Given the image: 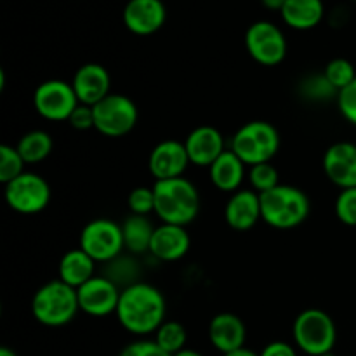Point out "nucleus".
<instances>
[{
    "mask_svg": "<svg viewBox=\"0 0 356 356\" xmlns=\"http://www.w3.org/2000/svg\"><path fill=\"white\" fill-rule=\"evenodd\" d=\"M115 316L122 329L139 339H145L153 336L167 320L165 296L160 289L146 282L129 285L122 289Z\"/></svg>",
    "mask_w": 356,
    "mask_h": 356,
    "instance_id": "f257e3e1",
    "label": "nucleus"
},
{
    "mask_svg": "<svg viewBox=\"0 0 356 356\" xmlns=\"http://www.w3.org/2000/svg\"><path fill=\"white\" fill-rule=\"evenodd\" d=\"M155 212L153 214L165 225L188 226L198 218L200 193L186 177L155 181Z\"/></svg>",
    "mask_w": 356,
    "mask_h": 356,
    "instance_id": "f03ea898",
    "label": "nucleus"
},
{
    "mask_svg": "<svg viewBox=\"0 0 356 356\" xmlns=\"http://www.w3.org/2000/svg\"><path fill=\"white\" fill-rule=\"evenodd\" d=\"M312 204L309 197L298 186L278 184L261 195L263 221L275 229H294L308 219Z\"/></svg>",
    "mask_w": 356,
    "mask_h": 356,
    "instance_id": "7ed1b4c3",
    "label": "nucleus"
},
{
    "mask_svg": "<svg viewBox=\"0 0 356 356\" xmlns=\"http://www.w3.org/2000/svg\"><path fill=\"white\" fill-rule=\"evenodd\" d=\"M80 312L76 289L58 280H51L37 289L31 299V315L40 325L65 327Z\"/></svg>",
    "mask_w": 356,
    "mask_h": 356,
    "instance_id": "20e7f679",
    "label": "nucleus"
},
{
    "mask_svg": "<svg viewBox=\"0 0 356 356\" xmlns=\"http://www.w3.org/2000/svg\"><path fill=\"white\" fill-rule=\"evenodd\" d=\"M229 149L247 167L271 162L280 152V132L266 120H250L233 134Z\"/></svg>",
    "mask_w": 356,
    "mask_h": 356,
    "instance_id": "39448f33",
    "label": "nucleus"
},
{
    "mask_svg": "<svg viewBox=\"0 0 356 356\" xmlns=\"http://www.w3.org/2000/svg\"><path fill=\"white\" fill-rule=\"evenodd\" d=\"M294 346L308 356L330 353L337 343V327L332 316L320 308H308L292 323Z\"/></svg>",
    "mask_w": 356,
    "mask_h": 356,
    "instance_id": "423d86ee",
    "label": "nucleus"
},
{
    "mask_svg": "<svg viewBox=\"0 0 356 356\" xmlns=\"http://www.w3.org/2000/svg\"><path fill=\"white\" fill-rule=\"evenodd\" d=\"M94 108V129L106 138H124L134 131L139 120V110L134 101L125 94L104 97Z\"/></svg>",
    "mask_w": 356,
    "mask_h": 356,
    "instance_id": "0eeeda50",
    "label": "nucleus"
},
{
    "mask_svg": "<svg viewBox=\"0 0 356 356\" xmlns=\"http://www.w3.org/2000/svg\"><path fill=\"white\" fill-rule=\"evenodd\" d=\"M79 247L97 264L111 263L125 250L122 226L106 218L92 219L80 232Z\"/></svg>",
    "mask_w": 356,
    "mask_h": 356,
    "instance_id": "6e6552de",
    "label": "nucleus"
},
{
    "mask_svg": "<svg viewBox=\"0 0 356 356\" xmlns=\"http://www.w3.org/2000/svg\"><path fill=\"white\" fill-rule=\"evenodd\" d=\"M3 198L10 211L35 216L47 209L51 202V186L40 174L24 170L16 179L3 184Z\"/></svg>",
    "mask_w": 356,
    "mask_h": 356,
    "instance_id": "1a4fd4ad",
    "label": "nucleus"
},
{
    "mask_svg": "<svg viewBox=\"0 0 356 356\" xmlns=\"http://www.w3.org/2000/svg\"><path fill=\"white\" fill-rule=\"evenodd\" d=\"M245 49L261 66H278L287 56V38L271 21H256L245 31Z\"/></svg>",
    "mask_w": 356,
    "mask_h": 356,
    "instance_id": "9d476101",
    "label": "nucleus"
},
{
    "mask_svg": "<svg viewBox=\"0 0 356 356\" xmlns=\"http://www.w3.org/2000/svg\"><path fill=\"white\" fill-rule=\"evenodd\" d=\"M79 104L72 82L61 79L45 80L33 92L35 111L49 122H68Z\"/></svg>",
    "mask_w": 356,
    "mask_h": 356,
    "instance_id": "9b49d317",
    "label": "nucleus"
},
{
    "mask_svg": "<svg viewBox=\"0 0 356 356\" xmlns=\"http://www.w3.org/2000/svg\"><path fill=\"white\" fill-rule=\"evenodd\" d=\"M122 289L104 275H96L89 282L76 289L80 312L94 318L115 315Z\"/></svg>",
    "mask_w": 356,
    "mask_h": 356,
    "instance_id": "f8f14e48",
    "label": "nucleus"
},
{
    "mask_svg": "<svg viewBox=\"0 0 356 356\" xmlns=\"http://www.w3.org/2000/svg\"><path fill=\"white\" fill-rule=\"evenodd\" d=\"M190 163L186 146L177 139L160 141L148 156V170L155 181L183 177Z\"/></svg>",
    "mask_w": 356,
    "mask_h": 356,
    "instance_id": "ddd939ff",
    "label": "nucleus"
},
{
    "mask_svg": "<svg viewBox=\"0 0 356 356\" xmlns=\"http://www.w3.org/2000/svg\"><path fill=\"white\" fill-rule=\"evenodd\" d=\"M323 172L327 179L339 190L356 188V145L337 141L323 153Z\"/></svg>",
    "mask_w": 356,
    "mask_h": 356,
    "instance_id": "4468645a",
    "label": "nucleus"
},
{
    "mask_svg": "<svg viewBox=\"0 0 356 356\" xmlns=\"http://www.w3.org/2000/svg\"><path fill=\"white\" fill-rule=\"evenodd\" d=\"M122 17L131 33L148 37L165 24L167 9L162 0H129Z\"/></svg>",
    "mask_w": 356,
    "mask_h": 356,
    "instance_id": "2eb2a0df",
    "label": "nucleus"
},
{
    "mask_svg": "<svg viewBox=\"0 0 356 356\" xmlns=\"http://www.w3.org/2000/svg\"><path fill=\"white\" fill-rule=\"evenodd\" d=\"M72 86L80 104L96 106L111 94L110 72L99 63H86L75 72Z\"/></svg>",
    "mask_w": 356,
    "mask_h": 356,
    "instance_id": "dca6fc26",
    "label": "nucleus"
},
{
    "mask_svg": "<svg viewBox=\"0 0 356 356\" xmlns=\"http://www.w3.org/2000/svg\"><path fill=\"white\" fill-rule=\"evenodd\" d=\"M190 162L197 167H211L222 153L226 152V143L221 131L212 125H198L184 139Z\"/></svg>",
    "mask_w": 356,
    "mask_h": 356,
    "instance_id": "f3484780",
    "label": "nucleus"
},
{
    "mask_svg": "<svg viewBox=\"0 0 356 356\" xmlns=\"http://www.w3.org/2000/svg\"><path fill=\"white\" fill-rule=\"evenodd\" d=\"M209 341L221 355L245 348L247 327L238 315L229 312L218 313L209 322Z\"/></svg>",
    "mask_w": 356,
    "mask_h": 356,
    "instance_id": "a211bd4d",
    "label": "nucleus"
},
{
    "mask_svg": "<svg viewBox=\"0 0 356 356\" xmlns=\"http://www.w3.org/2000/svg\"><path fill=\"white\" fill-rule=\"evenodd\" d=\"M191 238L186 226L159 225L153 233L149 254L162 263H176L190 252Z\"/></svg>",
    "mask_w": 356,
    "mask_h": 356,
    "instance_id": "6ab92c4d",
    "label": "nucleus"
},
{
    "mask_svg": "<svg viewBox=\"0 0 356 356\" xmlns=\"http://www.w3.org/2000/svg\"><path fill=\"white\" fill-rule=\"evenodd\" d=\"M226 225L235 232H249L259 221L261 214V195L254 190H238L232 193L225 207Z\"/></svg>",
    "mask_w": 356,
    "mask_h": 356,
    "instance_id": "aec40b11",
    "label": "nucleus"
},
{
    "mask_svg": "<svg viewBox=\"0 0 356 356\" xmlns=\"http://www.w3.org/2000/svg\"><path fill=\"white\" fill-rule=\"evenodd\" d=\"M209 176L212 184L222 193H235L242 190V184L247 177V165L232 152L226 149L211 167Z\"/></svg>",
    "mask_w": 356,
    "mask_h": 356,
    "instance_id": "412c9836",
    "label": "nucleus"
},
{
    "mask_svg": "<svg viewBox=\"0 0 356 356\" xmlns=\"http://www.w3.org/2000/svg\"><path fill=\"white\" fill-rule=\"evenodd\" d=\"M96 261H94L89 254L83 252L80 247L70 249L68 252H65V256L61 257V261H59L58 278L61 282H65V284H68L70 287L79 289L82 287L86 282H89L90 278L96 277Z\"/></svg>",
    "mask_w": 356,
    "mask_h": 356,
    "instance_id": "4be33fe9",
    "label": "nucleus"
},
{
    "mask_svg": "<svg viewBox=\"0 0 356 356\" xmlns=\"http://www.w3.org/2000/svg\"><path fill=\"white\" fill-rule=\"evenodd\" d=\"M280 14L287 26L294 30H312L322 23L325 6L323 0H287Z\"/></svg>",
    "mask_w": 356,
    "mask_h": 356,
    "instance_id": "5701e85b",
    "label": "nucleus"
},
{
    "mask_svg": "<svg viewBox=\"0 0 356 356\" xmlns=\"http://www.w3.org/2000/svg\"><path fill=\"white\" fill-rule=\"evenodd\" d=\"M122 235H124L125 250L132 256H141L149 252L153 233L156 226L149 221V216L131 214L122 222Z\"/></svg>",
    "mask_w": 356,
    "mask_h": 356,
    "instance_id": "b1692460",
    "label": "nucleus"
},
{
    "mask_svg": "<svg viewBox=\"0 0 356 356\" xmlns=\"http://www.w3.org/2000/svg\"><path fill=\"white\" fill-rule=\"evenodd\" d=\"M21 159L26 165H35L47 159L54 148L52 136L45 131H30L17 141L16 145Z\"/></svg>",
    "mask_w": 356,
    "mask_h": 356,
    "instance_id": "393cba45",
    "label": "nucleus"
},
{
    "mask_svg": "<svg viewBox=\"0 0 356 356\" xmlns=\"http://www.w3.org/2000/svg\"><path fill=\"white\" fill-rule=\"evenodd\" d=\"M153 336H155L153 337V341H155V343L170 356L186 350L188 332L186 329H184L183 323L176 322V320H165Z\"/></svg>",
    "mask_w": 356,
    "mask_h": 356,
    "instance_id": "a878e982",
    "label": "nucleus"
},
{
    "mask_svg": "<svg viewBox=\"0 0 356 356\" xmlns=\"http://www.w3.org/2000/svg\"><path fill=\"white\" fill-rule=\"evenodd\" d=\"M299 94L309 103H327V101L337 99V90L330 86L329 80L323 73H313L299 83Z\"/></svg>",
    "mask_w": 356,
    "mask_h": 356,
    "instance_id": "bb28decb",
    "label": "nucleus"
},
{
    "mask_svg": "<svg viewBox=\"0 0 356 356\" xmlns=\"http://www.w3.org/2000/svg\"><path fill=\"white\" fill-rule=\"evenodd\" d=\"M139 273H141V266H139L138 261L132 257V254H129V256H118L117 259L108 263L104 277H108L111 282H115L120 289H125L129 287V285L138 284L139 280H136V277H138Z\"/></svg>",
    "mask_w": 356,
    "mask_h": 356,
    "instance_id": "cd10ccee",
    "label": "nucleus"
},
{
    "mask_svg": "<svg viewBox=\"0 0 356 356\" xmlns=\"http://www.w3.org/2000/svg\"><path fill=\"white\" fill-rule=\"evenodd\" d=\"M247 179L250 183V190L263 195L280 184V172H278V169L271 162L257 163V165L249 167Z\"/></svg>",
    "mask_w": 356,
    "mask_h": 356,
    "instance_id": "c85d7f7f",
    "label": "nucleus"
},
{
    "mask_svg": "<svg viewBox=\"0 0 356 356\" xmlns=\"http://www.w3.org/2000/svg\"><path fill=\"white\" fill-rule=\"evenodd\" d=\"M323 75L329 80L330 86H332L337 92H341V90L346 89V87L356 79V70L353 63L348 61V59L336 58L330 59V61L327 63L325 70H323Z\"/></svg>",
    "mask_w": 356,
    "mask_h": 356,
    "instance_id": "c756f323",
    "label": "nucleus"
},
{
    "mask_svg": "<svg viewBox=\"0 0 356 356\" xmlns=\"http://www.w3.org/2000/svg\"><path fill=\"white\" fill-rule=\"evenodd\" d=\"M24 160L21 159L16 146H0V183L7 184L24 172Z\"/></svg>",
    "mask_w": 356,
    "mask_h": 356,
    "instance_id": "7c9ffc66",
    "label": "nucleus"
},
{
    "mask_svg": "<svg viewBox=\"0 0 356 356\" xmlns=\"http://www.w3.org/2000/svg\"><path fill=\"white\" fill-rule=\"evenodd\" d=\"M334 211H336L337 219L344 226L356 228V188H348V190L339 191Z\"/></svg>",
    "mask_w": 356,
    "mask_h": 356,
    "instance_id": "2f4dec72",
    "label": "nucleus"
},
{
    "mask_svg": "<svg viewBox=\"0 0 356 356\" xmlns=\"http://www.w3.org/2000/svg\"><path fill=\"white\" fill-rule=\"evenodd\" d=\"M127 205L131 214L149 216L155 212V193L149 186H138L129 193Z\"/></svg>",
    "mask_w": 356,
    "mask_h": 356,
    "instance_id": "473e14b6",
    "label": "nucleus"
},
{
    "mask_svg": "<svg viewBox=\"0 0 356 356\" xmlns=\"http://www.w3.org/2000/svg\"><path fill=\"white\" fill-rule=\"evenodd\" d=\"M336 101L337 108H339L344 120H348L351 125L356 127V79L346 87V89H343L337 94Z\"/></svg>",
    "mask_w": 356,
    "mask_h": 356,
    "instance_id": "72a5a7b5",
    "label": "nucleus"
},
{
    "mask_svg": "<svg viewBox=\"0 0 356 356\" xmlns=\"http://www.w3.org/2000/svg\"><path fill=\"white\" fill-rule=\"evenodd\" d=\"M118 356H170L162 350L153 339H138L129 343Z\"/></svg>",
    "mask_w": 356,
    "mask_h": 356,
    "instance_id": "f704fd0d",
    "label": "nucleus"
},
{
    "mask_svg": "<svg viewBox=\"0 0 356 356\" xmlns=\"http://www.w3.org/2000/svg\"><path fill=\"white\" fill-rule=\"evenodd\" d=\"M68 124L76 131H89L94 129V108L87 104H79L72 117L68 118Z\"/></svg>",
    "mask_w": 356,
    "mask_h": 356,
    "instance_id": "c9c22d12",
    "label": "nucleus"
},
{
    "mask_svg": "<svg viewBox=\"0 0 356 356\" xmlns=\"http://www.w3.org/2000/svg\"><path fill=\"white\" fill-rule=\"evenodd\" d=\"M259 356H298V348L285 341H273L261 350Z\"/></svg>",
    "mask_w": 356,
    "mask_h": 356,
    "instance_id": "e433bc0d",
    "label": "nucleus"
},
{
    "mask_svg": "<svg viewBox=\"0 0 356 356\" xmlns=\"http://www.w3.org/2000/svg\"><path fill=\"white\" fill-rule=\"evenodd\" d=\"M285 2H287V0H261V3H263V6L266 7V9L278 10V13H280V10L284 9Z\"/></svg>",
    "mask_w": 356,
    "mask_h": 356,
    "instance_id": "4c0bfd02",
    "label": "nucleus"
},
{
    "mask_svg": "<svg viewBox=\"0 0 356 356\" xmlns=\"http://www.w3.org/2000/svg\"><path fill=\"white\" fill-rule=\"evenodd\" d=\"M222 356H259V353L249 350V348H242V350H236V351H233V353L222 355Z\"/></svg>",
    "mask_w": 356,
    "mask_h": 356,
    "instance_id": "58836bf2",
    "label": "nucleus"
},
{
    "mask_svg": "<svg viewBox=\"0 0 356 356\" xmlns=\"http://www.w3.org/2000/svg\"><path fill=\"white\" fill-rule=\"evenodd\" d=\"M174 356H204V355H202L200 351H197V350H190V348H186V350L179 351V353L174 355Z\"/></svg>",
    "mask_w": 356,
    "mask_h": 356,
    "instance_id": "ea45409f",
    "label": "nucleus"
},
{
    "mask_svg": "<svg viewBox=\"0 0 356 356\" xmlns=\"http://www.w3.org/2000/svg\"><path fill=\"white\" fill-rule=\"evenodd\" d=\"M0 356H17V355L14 353V351L10 350V348L3 346V348H0Z\"/></svg>",
    "mask_w": 356,
    "mask_h": 356,
    "instance_id": "a19ab883",
    "label": "nucleus"
},
{
    "mask_svg": "<svg viewBox=\"0 0 356 356\" xmlns=\"http://www.w3.org/2000/svg\"><path fill=\"white\" fill-rule=\"evenodd\" d=\"M320 356H336V355H334V353H332V351H330V353H325V355H320Z\"/></svg>",
    "mask_w": 356,
    "mask_h": 356,
    "instance_id": "79ce46f5",
    "label": "nucleus"
},
{
    "mask_svg": "<svg viewBox=\"0 0 356 356\" xmlns=\"http://www.w3.org/2000/svg\"><path fill=\"white\" fill-rule=\"evenodd\" d=\"M353 2H356V0H353Z\"/></svg>",
    "mask_w": 356,
    "mask_h": 356,
    "instance_id": "37998d69",
    "label": "nucleus"
}]
</instances>
